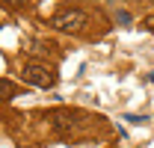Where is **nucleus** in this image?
<instances>
[{
	"label": "nucleus",
	"instance_id": "obj_7",
	"mask_svg": "<svg viewBox=\"0 0 154 148\" xmlns=\"http://www.w3.org/2000/svg\"><path fill=\"white\" fill-rule=\"evenodd\" d=\"M128 122H131V125H142V122H148V119H145V116H128Z\"/></svg>",
	"mask_w": 154,
	"mask_h": 148
},
{
	"label": "nucleus",
	"instance_id": "obj_6",
	"mask_svg": "<svg viewBox=\"0 0 154 148\" xmlns=\"http://www.w3.org/2000/svg\"><path fill=\"white\" fill-rule=\"evenodd\" d=\"M142 27H145V30H148V33H154V15H148V18L142 21Z\"/></svg>",
	"mask_w": 154,
	"mask_h": 148
},
{
	"label": "nucleus",
	"instance_id": "obj_3",
	"mask_svg": "<svg viewBox=\"0 0 154 148\" xmlns=\"http://www.w3.org/2000/svg\"><path fill=\"white\" fill-rule=\"evenodd\" d=\"M74 119H77L74 110H54V113H51V122H54V128H57V130H71L77 125Z\"/></svg>",
	"mask_w": 154,
	"mask_h": 148
},
{
	"label": "nucleus",
	"instance_id": "obj_8",
	"mask_svg": "<svg viewBox=\"0 0 154 148\" xmlns=\"http://www.w3.org/2000/svg\"><path fill=\"white\" fill-rule=\"evenodd\" d=\"M151 83H154V74H151Z\"/></svg>",
	"mask_w": 154,
	"mask_h": 148
},
{
	"label": "nucleus",
	"instance_id": "obj_1",
	"mask_svg": "<svg viewBox=\"0 0 154 148\" xmlns=\"http://www.w3.org/2000/svg\"><path fill=\"white\" fill-rule=\"evenodd\" d=\"M86 24H89V15L83 9H62L51 18V27H57L62 33H80Z\"/></svg>",
	"mask_w": 154,
	"mask_h": 148
},
{
	"label": "nucleus",
	"instance_id": "obj_2",
	"mask_svg": "<svg viewBox=\"0 0 154 148\" xmlns=\"http://www.w3.org/2000/svg\"><path fill=\"white\" fill-rule=\"evenodd\" d=\"M21 80L30 83V86H38V89H51V86L57 83L54 71H51L48 65H36V62H27V65L21 68Z\"/></svg>",
	"mask_w": 154,
	"mask_h": 148
},
{
	"label": "nucleus",
	"instance_id": "obj_4",
	"mask_svg": "<svg viewBox=\"0 0 154 148\" xmlns=\"http://www.w3.org/2000/svg\"><path fill=\"white\" fill-rule=\"evenodd\" d=\"M15 95H18V89H15L9 80H0V101H12Z\"/></svg>",
	"mask_w": 154,
	"mask_h": 148
},
{
	"label": "nucleus",
	"instance_id": "obj_5",
	"mask_svg": "<svg viewBox=\"0 0 154 148\" xmlns=\"http://www.w3.org/2000/svg\"><path fill=\"white\" fill-rule=\"evenodd\" d=\"M3 3H9L12 9H27L30 6V0H3Z\"/></svg>",
	"mask_w": 154,
	"mask_h": 148
}]
</instances>
